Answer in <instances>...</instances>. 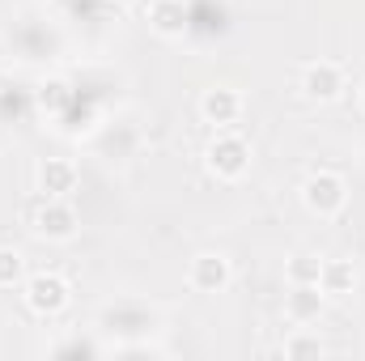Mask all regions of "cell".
<instances>
[{
	"instance_id": "1",
	"label": "cell",
	"mask_w": 365,
	"mask_h": 361,
	"mask_svg": "<svg viewBox=\"0 0 365 361\" xmlns=\"http://www.w3.org/2000/svg\"><path fill=\"white\" fill-rule=\"evenodd\" d=\"M302 200H306L310 213H319V217H336V213L349 204V183L340 179V175H331V171H319V175L306 179Z\"/></svg>"
},
{
	"instance_id": "2",
	"label": "cell",
	"mask_w": 365,
	"mask_h": 361,
	"mask_svg": "<svg viewBox=\"0 0 365 361\" xmlns=\"http://www.w3.org/2000/svg\"><path fill=\"white\" fill-rule=\"evenodd\" d=\"M251 166V145L242 136H217L208 149V171L217 179H242Z\"/></svg>"
},
{
	"instance_id": "3",
	"label": "cell",
	"mask_w": 365,
	"mask_h": 361,
	"mask_svg": "<svg viewBox=\"0 0 365 361\" xmlns=\"http://www.w3.org/2000/svg\"><path fill=\"white\" fill-rule=\"evenodd\" d=\"M26 306L34 315H60L68 306V280L56 272H38L26 280Z\"/></svg>"
},
{
	"instance_id": "4",
	"label": "cell",
	"mask_w": 365,
	"mask_h": 361,
	"mask_svg": "<svg viewBox=\"0 0 365 361\" xmlns=\"http://www.w3.org/2000/svg\"><path fill=\"white\" fill-rule=\"evenodd\" d=\"M34 230H38L43 238L64 243V238H73V234H77V213H73L60 195H47V204L34 213Z\"/></svg>"
},
{
	"instance_id": "5",
	"label": "cell",
	"mask_w": 365,
	"mask_h": 361,
	"mask_svg": "<svg viewBox=\"0 0 365 361\" xmlns=\"http://www.w3.org/2000/svg\"><path fill=\"white\" fill-rule=\"evenodd\" d=\"M230 276H234V268H230V260L225 255H195L191 260V289H200V293H221L225 285H230Z\"/></svg>"
},
{
	"instance_id": "6",
	"label": "cell",
	"mask_w": 365,
	"mask_h": 361,
	"mask_svg": "<svg viewBox=\"0 0 365 361\" xmlns=\"http://www.w3.org/2000/svg\"><path fill=\"white\" fill-rule=\"evenodd\" d=\"M200 111H204V119H208V123H217V128H230V123H238V115H242V98H238V90H225V86H217V90L204 93Z\"/></svg>"
},
{
	"instance_id": "7",
	"label": "cell",
	"mask_w": 365,
	"mask_h": 361,
	"mask_svg": "<svg viewBox=\"0 0 365 361\" xmlns=\"http://www.w3.org/2000/svg\"><path fill=\"white\" fill-rule=\"evenodd\" d=\"M302 90L310 93L314 102H331V98H340V90H344V73H340L336 64H327V60H323V64H310Z\"/></svg>"
},
{
	"instance_id": "8",
	"label": "cell",
	"mask_w": 365,
	"mask_h": 361,
	"mask_svg": "<svg viewBox=\"0 0 365 361\" xmlns=\"http://www.w3.org/2000/svg\"><path fill=\"white\" fill-rule=\"evenodd\" d=\"M38 187H43V195H68V191H77V166L68 162V158H47L43 166H38Z\"/></svg>"
},
{
	"instance_id": "9",
	"label": "cell",
	"mask_w": 365,
	"mask_h": 361,
	"mask_svg": "<svg viewBox=\"0 0 365 361\" xmlns=\"http://www.w3.org/2000/svg\"><path fill=\"white\" fill-rule=\"evenodd\" d=\"M149 26L166 39H179L187 30V4L182 0H153L149 4Z\"/></svg>"
},
{
	"instance_id": "10",
	"label": "cell",
	"mask_w": 365,
	"mask_h": 361,
	"mask_svg": "<svg viewBox=\"0 0 365 361\" xmlns=\"http://www.w3.org/2000/svg\"><path fill=\"white\" fill-rule=\"evenodd\" d=\"M319 310H323V289L319 285H293V293H289V319L293 323H310V319H319Z\"/></svg>"
},
{
	"instance_id": "11",
	"label": "cell",
	"mask_w": 365,
	"mask_h": 361,
	"mask_svg": "<svg viewBox=\"0 0 365 361\" xmlns=\"http://www.w3.org/2000/svg\"><path fill=\"white\" fill-rule=\"evenodd\" d=\"M353 285H357V272H353L349 260H327L323 272H319V289H323V293L344 298V293H353Z\"/></svg>"
},
{
	"instance_id": "12",
	"label": "cell",
	"mask_w": 365,
	"mask_h": 361,
	"mask_svg": "<svg viewBox=\"0 0 365 361\" xmlns=\"http://www.w3.org/2000/svg\"><path fill=\"white\" fill-rule=\"evenodd\" d=\"M319 272H323V264L314 255H293L289 260V280L293 285H319Z\"/></svg>"
},
{
	"instance_id": "13",
	"label": "cell",
	"mask_w": 365,
	"mask_h": 361,
	"mask_svg": "<svg viewBox=\"0 0 365 361\" xmlns=\"http://www.w3.org/2000/svg\"><path fill=\"white\" fill-rule=\"evenodd\" d=\"M68 102H73V93H68L64 81H47V86H38V106H43V111H64Z\"/></svg>"
},
{
	"instance_id": "14",
	"label": "cell",
	"mask_w": 365,
	"mask_h": 361,
	"mask_svg": "<svg viewBox=\"0 0 365 361\" xmlns=\"http://www.w3.org/2000/svg\"><path fill=\"white\" fill-rule=\"evenodd\" d=\"M21 280V255L0 247V285H17Z\"/></svg>"
},
{
	"instance_id": "15",
	"label": "cell",
	"mask_w": 365,
	"mask_h": 361,
	"mask_svg": "<svg viewBox=\"0 0 365 361\" xmlns=\"http://www.w3.org/2000/svg\"><path fill=\"white\" fill-rule=\"evenodd\" d=\"M319 353H323V345L319 340H306V336H297V340L284 345V357H319Z\"/></svg>"
},
{
	"instance_id": "16",
	"label": "cell",
	"mask_w": 365,
	"mask_h": 361,
	"mask_svg": "<svg viewBox=\"0 0 365 361\" xmlns=\"http://www.w3.org/2000/svg\"><path fill=\"white\" fill-rule=\"evenodd\" d=\"M60 353H90V357H93V353H98V349H93V345H64V349H60Z\"/></svg>"
},
{
	"instance_id": "17",
	"label": "cell",
	"mask_w": 365,
	"mask_h": 361,
	"mask_svg": "<svg viewBox=\"0 0 365 361\" xmlns=\"http://www.w3.org/2000/svg\"><path fill=\"white\" fill-rule=\"evenodd\" d=\"M361 106H365V90H361Z\"/></svg>"
}]
</instances>
